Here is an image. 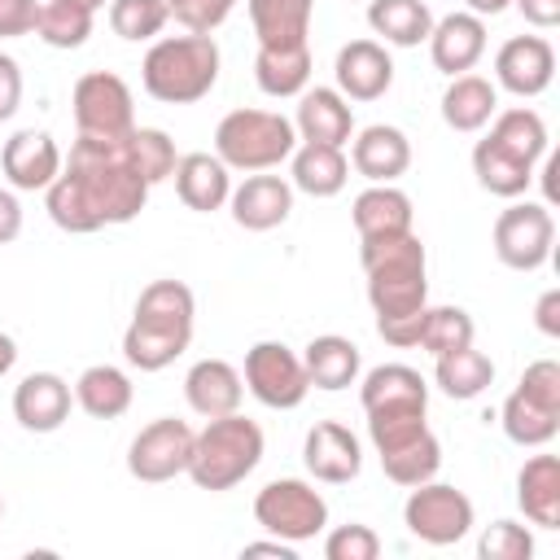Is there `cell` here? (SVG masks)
I'll use <instances>...</instances> for the list:
<instances>
[{
  "label": "cell",
  "instance_id": "39",
  "mask_svg": "<svg viewBox=\"0 0 560 560\" xmlns=\"http://www.w3.org/2000/svg\"><path fill=\"white\" fill-rule=\"evenodd\" d=\"M472 337H477V324H472V315L464 306H424V324H420V341L416 346L438 359V354L472 346Z\"/></svg>",
  "mask_w": 560,
  "mask_h": 560
},
{
  "label": "cell",
  "instance_id": "20",
  "mask_svg": "<svg viewBox=\"0 0 560 560\" xmlns=\"http://www.w3.org/2000/svg\"><path fill=\"white\" fill-rule=\"evenodd\" d=\"M293 131L306 144H337L346 149L354 136V109L337 88H306L298 96V114H293Z\"/></svg>",
  "mask_w": 560,
  "mask_h": 560
},
{
  "label": "cell",
  "instance_id": "12",
  "mask_svg": "<svg viewBox=\"0 0 560 560\" xmlns=\"http://www.w3.org/2000/svg\"><path fill=\"white\" fill-rule=\"evenodd\" d=\"M192 429L175 416H158L149 420L131 446H127V472L144 486H162L179 472H188V459H192Z\"/></svg>",
  "mask_w": 560,
  "mask_h": 560
},
{
  "label": "cell",
  "instance_id": "34",
  "mask_svg": "<svg viewBox=\"0 0 560 560\" xmlns=\"http://www.w3.org/2000/svg\"><path fill=\"white\" fill-rule=\"evenodd\" d=\"M534 171H538V166H529V162L512 158V153H508V149H499L490 136H481V140H477V149H472V175H477V184H481L490 197H503V201L525 197V188L538 179Z\"/></svg>",
  "mask_w": 560,
  "mask_h": 560
},
{
  "label": "cell",
  "instance_id": "45",
  "mask_svg": "<svg viewBox=\"0 0 560 560\" xmlns=\"http://www.w3.org/2000/svg\"><path fill=\"white\" fill-rule=\"evenodd\" d=\"M232 9H236V0H166V13L192 35H214Z\"/></svg>",
  "mask_w": 560,
  "mask_h": 560
},
{
  "label": "cell",
  "instance_id": "15",
  "mask_svg": "<svg viewBox=\"0 0 560 560\" xmlns=\"http://www.w3.org/2000/svg\"><path fill=\"white\" fill-rule=\"evenodd\" d=\"M332 79L346 101H381L394 88V57L381 39H350L337 48Z\"/></svg>",
  "mask_w": 560,
  "mask_h": 560
},
{
  "label": "cell",
  "instance_id": "1",
  "mask_svg": "<svg viewBox=\"0 0 560 560\" xmlns=\"http://www.w3.org/2000/svg\"><path fill=\"white\" fill-rule=\"evenodd\" d=\"M144 201H149V179L136 171L127 153V136L118 140L79 136L70 144V158L61 162V175L44 188L48 219L74 236L131 223L144 210Z\"/></svg>",
  "mask_w": 560,
  "mask_h": 560
},
{
  "label": "cell",
  "instance_id": "10",
  "mask_svg": "<svg viewBox=\"0 0 560 560\" xmlns=\"http://www.w3.org/2000/svg\"><path fill=\"white\" fill-rule=\"evenodd\" d=\"M245 389L271 407V411H293L306 402L311 394V381H306V368H302V354L289 350L284 341H254L245 350V372H241Z\"/></svg>",
  "mask_w": 560,
  "mask_h": 560
},
{
  "label": "cell",
  "instance_id": "32",
  "mask_svg": "<svg viewBox=\"0 0 560 560\" xmlns=\"http://www.w3.org/2000/svg\"><path fill=\"white\" fill-rule=\"evenodd\" d=\"M131 398H136L131 376H127L122 368H114V363H92V368H83L79 381H74V402H79L92 420H118V416H127Z\"/></svg>",
  "mask_w": 560,
  "mask_h": 560
},
{
  "label": "cell",
  "instance_id": "38",
  "mask_svg": "<svg viewBox=\"0 0 560 560\" xmlns=\"http://www.w3.org/2000/svg\"><path fill=\"white\" fill-rule=\"evenodd\" d=\"M376 455H381L385 477L394 486H402V490H411L420 481H433L438 468H442V442L433 438V429H420L416 438H407V442H398L389 451H376Z\"/></svg>",
  "mask_w": 560,
  "mask_h": 560
},
{
  "label": "cell",
  "instance_id": "41",
  "mask_svg": "<svg viewBox=\"0 0 560 560\" xmlns=\"http://www.w3.org/2000/svg\"><path fill=\"white\" fill-rule=\"evenodd\" d=\"M127 153H131L136 171L149 179V188L162 184V179H171L175 175V162H179L175 140L162 127H131L127 131Z\"/></svg>",
  "mask_w": 560,
  "mask_h": 560
},
{
  "label": "cell",
  "instance_id": "43",
  "mask_svg": "<svg viewBox=\"0 0 560 560\" xmlns=\"http://www.w3.org/2000/svg\"><path fill=\"white\" fill-rule=\"evenodd\" d=\"M481 560H529L534 556V534L521 521H494L477 538Z\"/></svg>",
  "mask_w": 560,
  "mask_h": 560
},
{
  "label": "cell",
  "instance_id": "11",
  "mask_svg": "<svg viewBox=\"0 0 560 560\" xmlns=\"http://www.w3.org/2000/svg\"><path fill=\"white\" fill-rule=\"evenodd\" d=\"M490 241H494V254H499L503 267L538 271L551 258V245H556L551 206H542V201H512L508 210H499Z\"/></svg>",
  "mask_w": 560,
  "mask_h": 560
},
{
  "label": "cell",
  "instance_id": "29",
  "mask_svg": "<svg viewBox=\"0 0 560 560\" xmlns=\"http://www.w3.org/2000/svg\"><path fill=\"white\" fill-rule=\"evenodd\" d=\"M494 109H499V88L490 79L472 74V70L468 74H455L446 83V92H442V122L451 131L472 136V131H481L494 118Z\"/></svg>",
  "mask_w": 560,
  "mask_h": 560
},
{
  "label": "cell",
  "instance_id": "31",
  "mask_svg": "<svg viewBox=\"0 0 560 560\" xmlns=\"http://www.w3.org/2000/svg\"><path fill=\"white\" fill-rule=\"evenodd\" d=\"M315 18V0H249V26L258 48H293L306 44Z\"/></svg>",
  "mask_w": 560,
  "mask_h": 560
},
{
  "label": "cell",
  "instance_id": "19",
  "mask_svg": "<svg viewBox=\"0 0 560 560\" xmlns=\"http://www.w3.org/2000/svg\"><path fill=\"white\" fill-rule=\"evenodd\" d=\"M429 57H433V66L442 70V74H468L481 57H486V18H477V13H446V18H438L433 22V31H429Z\"/></svg>",
  "mask_w": 560,
  "mask_h": 560
},
{
  "label": "cell",
  "instance_id": "42",
  "mask_svg": "<svg viewBox=\"0 0 560 560\" xmlns=\"http://www.w3.org/2000/svg\"><path fill=\"white\" fill-rule=\"evenodd\" d=\"M171 22L166 0H109V26L127 44H149Z\"/></svg>",
  "mask_w": 560,
  "mask_h": 560
},
{
  "label": "cell",
  "instance_id": "55",
  "mask_svg": "<svg viewBox=\"0 0 560 560\" xmlns=\"http://www.w3.org/2000/svg\"><path fill=\"white\" fill-rule=\"evenodd\" d=\"M0 516H4V499H0Z\"/></svg>",
  "mask_w": 560,
  "mask_h": 560
},
{
  "label": "cell",
  "instance_id": "22",
  "mask_svg": "<svg viewBox=\"0 0 560 560\" xmlns=\"http://www.w3.org/2000/svg\"><path fill=\"white\" fill-rule=\"evenodd\" d=\"M184 398L201 420H214V416L241 411L245 381L228 359H197L184 376Z\"/></svg>",
  "mask_w": 560,
  "mask_h": 560
},
{
  "label": "cell",
  "instance_id": "4",
  "mask_svg": "<svg viewBox=\"0 0 560 560\" xmlns=\"http://www.w3.org/2000/svg\"><path fill=\"white\" fill-rule=\"evenodd\" d=\"M223 52L214 35H158L140 61V83L162 105H192L214 92Z\"/></svg>",
  "mask_w": 560,
  "mask_h": 560
},
{
  "label": "cell",
  "instance_id": "24",
  "mask_svg": "<svg viewBox=\"0 0 560 560\" xmlns=\"http://www.w3.org/2000/svg\"><path fill=\"white\" fill-rule=\"evenodd\" d=\"M359 402L368 411H398V407H420L429 411V385L416 368L407 363H381L372 372H359Z\"/></svg>",
  "mask_w": 560,
  "mask_h": 560
},
{
  "label": "cell",
  "instance_id": "35",
  "mask_svg": "<svg viewBox=\"0 0 560 560\" xmlns=\"http://www.w3.org/2000/svg\"><path fill=\"white\" fill-rule=\"evenodd\" d=\"M254 83L284 101V96H302L311 88V44H293V48H258L254 57Z\"/></svg>",
  "mask_w": 560,
  "mask_h": 560
},
{
  "label": "cell",
  "instance_id": "51",
  "mask_svg": "<svg viewBox=\"0 0 560 560\" xmlns=\"http://www.w3.org/2000/svg\"><path fill=\"white\" fill-rule=\"evenodd\" d=\"M241 556H280V560H298V547L271 534L267 542H245V547H241Z\"/></svg>",
  "mask_w": 560,
  "mask_h": 560
},
{
  "label": "cell",
  "instance_id": "26",
  "mask_svg": "<svg viewBox=\"0 0 560 560\" xmlns=\"http://www.w3.org/2000/svg\"><path fill=\"white\" fill-rule=\"evenodd\" d=\"M302 368H306L311 389H328V394H337V389H350V385L359 381V372H363V354H359V346H354L350 337H341V332H319V337L306 341V350H302Z\"/></svg>",
  "mask_w": 560,
  "mask_h": 560
},
{
  "label": "cell",
  "instance_id": "27",
  "mask_svg": "<svg viewBox=\"0 0 560 560\" xmlns=\"http://www.w3.org/2000/svg\"><path fill=\"white\" fill-rule=\"evenodd\" d=\"M516 508L538 529H560V455H529L516 472Z\"/></svg>",
  "mask_w": 560,
  "mask_h": 560
},
{
  "label": "cell",
  "instance_id": "16",
  "mask_svg": "<svg viewBox=\"0 0 560 560\" xmlns=\"http://www.w3.org/2000/svg\"><path fill=\"white\" fill-rule=\"evenodd\" d=\"M302 464L315 481L324 486H346L363 472V442L337 424V420H319L306 429V442H302Z\"/></svg>",
  "mask_w": 560,
  "mask_h": 560
},
{
  "label": "cell",
  "instance_id": "7",
  "mask_svg": "<svg viewBox=\"0 0 560 560\" xmlns=\"http://www.w3.org/2000/svg\"><path fill=\"white\" fill-rule=\"evenodd\" d=\"M254 521L284 538V542H311L328 529V503L324 494L302 477H276L254 494Z\"/></svg>",
  "mask_w": 560,
  "mask_h": 560
},
{
  "label": "cell",
  "instance_id": "44",
  "mask_svg": "<svg viewBox=\"0 0 560 560\" xmlns=\"http://www.w3.org/2000/svg\"><path fill=\"white\" fill-rule=\"evenodd\" d=\"M376 556H381V534L363 521L324 534V560H376Z\"/></svg>",
  "mask_w": 560,
  "mask_h": 560
},
{
  "label": "cell",
  "instance_id": "21",
  "mask_svg": "<svg viewBox=\"0 0 560 560\" xmlns=\"http://www.w3.org/2000/svg\"><path fill=\"white\" fill-rule=\"evenodd\" d=\"M350 166L368 184H394L411 166V140L389 122H372L350 136Z\"/></svg>",
  "mask_w": 560,
  "mask_h": 560
},
{
  "label": "cell",
  "instance_id": "8",
  "mask_svg": "<svg viewBox=\"0 0 560 560\" xmlns=\"http://www.w3.org/2000/svg\"><path fill=\"white\" fill-rule=\"evenodd\" d=\"M402 525L411 538H420L429 547H455L459 538L472 534L477 508L459 486H446L433 477V481L411 486V494L402 503Z\"/></svg>",
  "mask_w": 560,
  "mask_h": 560
},
{
  "label": "cell",
  "instance_id": "37",
  "mask_svg": "<svg viewBox=\"0 0 560 560\" xmlns=\"http://www.w3.org/2000/svg\"><path fill=\"white\" fill-rule=\"evenodd\" d=\"M433 385H438L446 398L468 402V398H477V394H486V389L494 385V363H490V354H481L477 346L438 354V359H433Z\"/></svg>",
  "mask_w": 560,
  "mask_h": 560
},
{
  "label": "cell",
  "instance_id": "49",
  "mask_svg": "<svg viewBox=\"0 0 560 560\" xmlns=\"http://www.w3.org/2000/svg\"><path fill=\"white\" fill-rule=\"evenodd\" d=\"M534 324H538L542 337H560V289H547L534 302Z\"/></svg>",
  "mask_w": 560,
  "mask_h": 560
},
{
  "label": "cell",
  "instance_id": "48",
  "mask_svg": "<svg viewBox=\"0 0 560 560\" xmlns=\"http://www.w3.org/2000/svg\"><path fill=\"white\" fill-rule=\"evenodd\" d=\"M512 4H516V13H521L529 26H538V31L560 26V0H512Z\"/></svg>",
  "mask_w": 560,
  "mask_h": 560
},
{
  "label": "cell",
  "instance_id": "52",
  "mask_svg": "<svg viewBox=\"0 0 560 560\" xmlns=\"http://www.w3.org/2000/svg\"><path fill=\"white\" fill-rule=\"evenodd\" d=\"M13 363H18V341L9 332H0V376H9Z\"/></svg>",
  "mask_w": 560,
  "mask_h": 560
},
{
  "label": "cell",
  "instance_id": "17",
  "mask_svg": "<svg viewBox=\"0 0 560 560\" xmlns=\"http://www.w3.org/2000/svg\"><path fill=\"white\" fill-rule=\"evenodd\" d=\"M228 210H232L236 228H245V232H271V228H280L293 214V184L284 175L254 171L241 184H232Z\"/></svg>",
  "mask_w": 560,
  "mask_h": 560
},
{
  "label": "cell",
  "instance_id": "13",
  "mask_svg": "<svg viewBox=\"0 0 560 560\" xmlns=\"http://www.w3.org/2000/svg\"><path fill=\"white\" fill-rule=\"evenodd\" d=\"M556 79V48L547 35H512L494 52V88L529 101L542 96Z\"/></svg>",
  "mask_w": 560,
  "mask_h": 560
},
{
  "label": "cell",
  "instance_id": "36",
  "mask_svg": "<svg viewBox=\"0 0 560 560\" xmlns=\"http://www.w3.org/2000/svg\"><path fill=\"white\" fill-rule=\"evenodd\" d=\"M486 127H490L486 136H490L499 149H508L512 158H521V162H529V166L542 162V153H547V122H542L538 109H529V105L494 109V118H490Z\"/></svg>",
  "mask_w": 560,
  "mask_h": 560
},
{
  "label": "cell",
  "instance_id": "30",
  "mask_svg": "<svg viewBox=\"0 0 560 560\" xmlns=\"http://www.w3.org/2000/svg\"><path fill=\"white\" fill-rule=\"evenodd\" d=\"M499 424L516 446H547L560 433V407L516 385L499 407Z\"/></svg>",
  "mask_w": 560,
  "mask_h": 560
},
{
  "label": "cell",
  "instance_id": "9",
  "mask_svg": "<svg viewBox=\"0 0 560 560\" xmlns=\"http://www.w3.org/2000/svg\"><path fill=\"white\" fill-rule=\"evenodd\" d=\"M70 109H74V127L79 136H101V140H118L136 127V96L127 88L122 74L114 70H88L74 79L70 92Z\"/></svg>",
  "mask_w": 560,
  "mask_h": 560
},
{
  "label": "cell",
  "instance_id": "14",
  "mask_svg": "<svg viewBox=\"0 0 560 560\" xmlns=\"http://www.w3.org/2000/svg\"><path fill=\"white\" fill-rule=\"evenodd\" d=\"M61 162H66L61 144L48 131H35V127L13 131L0 149V171H4L13 192H44L61 175Z\"/></svg>",
  "mask_w": 560,
  "mask_h": 560
},
{
  "label": "cell",
  "instance_id": "33",
  "mask_svg": "<svg viewBox=\"0 0 560 560\" xmlns=\"http://www.w3.org/2000/svg\"><path fill=\"white\" fill-rule=\"evenodd\" d=\"M368 26L381 44L416 48L433 31V9L424 0H368Z\"/></svg>",
  "mask_w": 560,
  "mask_h": 560
},
{
  "label": "cell",
  "instance_id": "6",
  "mask_svg": "<svg viewBox=\"0 0 560 560\" xmlns=\"http://www.w3.org/2000/svg\"><path fill=\"white\" fill-rule=\"evenodd\" d=\"M298 149L293 118L276 109H232L214 127V158L228 171H276Z\"/></svg>",
  "mask_w": 560,
  "mask_h": 560
},
{
  "label": "cell",
  "instance_id": "23",
  "mask_svg": "<svg viewBox=\"0 0 560 560\" xmlns=\"http://www.w3.org/2000/svg\"><path fill=\"white\" fill-rule=\"evenodd\" d=\"M350 219H354V232L359 241H381V236H402V232H416V210H411V197L394 184H368L354 206H350Z\"/></svg>",
  "mask_w": 560,
  "mask_h": 560
},
{
  "label": "cell",
  "instance_id": "46",
  "mask_svg": "<svg viewBox=\"0 0 560 560\" xmlns=\"http://www.w3.org/2000/svg\"><path fill=\"white\" fill-rule=\"evenodd\" d=\"M39 0H0V39H22L35 35Z\"/></svg>",
  "mask_w": 560,
  "mask_h": 560
},
{
  "label": "cell",
  "instance_id": "3",
  "mask_svg": "<svg viewBox=\"0 0 560 560\" xmlns=\"http://www.w3.org/2000/svg\"><path fill=\"white\" fill-rule=\"evenodd\" d=\"M197 328V298L184 280H153L140 289L131 324L122 332V359L140 372L171 368L188 346Z\"/></svg>",
  "mask_w": 560,
  "mask_h": 560
},
{
  "label": "cell",
  "instance_id": "54",
  "mask_svg": "<svg viewBox=\"0 0 560 560\" xmlns=\"http://www.w3.org/2000/svg\"><path fill=\"white\" fill-rule=\"evenodd\" d=\"M66 4H79V9H88V13H96V9H105L109 0H66Z\"/></svg>",
  "mask_w": 560,
  "mask_h": 560
},
{
  "label": "cell",
  "instance_id": "5",
  "mask_svg": "<svg viewBox=\"0 0 560 560\" xmlns=\"http://www.w3.org/2000/svg\"><path fill=\"white\" fill-rule=\"evenodd\" d=\"M262 451H267V438L249 416H241V411L214 416L192 438L188 477H192L197 490H210V494L232 490L262 464Z\"/></svg>",
  "mask_w": 560,
  "mask_h": 560
},
{
  "label": "cell",
  "instance_id": "50",
  "mask_svg": "<svg viewBox=\"0 0 560 560\" xmlns=\"http://www.w3.org/2000/svg\"><path fill=\"white\" fill-rule=\"evenodd\" d=\"M18 232H22V201L13 188H0V245L18 241Z\"/></svg>",
  "mask_w": 560,
  "mask_h": 560
},
{
  "label": "cell",
  "instance_id": "25",
  "mask_svg": "<svg viewBox=\"0 0 560 560\" xmlns=\"http://www.w3.org/2000/svg\"><path fill=\"white\" fill-rule=\"evenodd\" d=\"M175 192L188 210L197 214H210V210H223L228 197H232V171L214 158V153H179L175 162Z\"/></svg>",
  "mask_w": 560,
  "mask_h": 560
},
{
  "label": "cell",
  "instance_id": "2",
  "mask_svg": "<svg viewBox=\"0 0 560 560\" xmlns=\"http://www.w3.org/2000/svg\"><path fill=\"white\" fill-rule=\"evenodd\" d=\"M359 262L368 276V302L376 315V332L394 350H411L420 341L424 306H429V254L416 232L359 241Z\"/></svg>",
  "mask_w": 560,
  "mask_h": 560
},
{
  "label": "cell",
  "instance_id": "18",
  "mask_svg": "<svg viewBox=\"0 0 560 560\" xmlns=\"http://www.w3.org/2000/svg\"><path fill=\"white\" fill-rule=\"evenodd\" d=\"M70 402H74V389H70L66 376H57V372H31L13 389V420L26 433H57L70 420Z\"/></svg>",
  "mask_w": 560,
  "mask_h": 560
},
{
  "label": "cell",
  "instance_id": "40",
  "mask_svg": "<svg viewBox=\"0 0 560 560\" xmlns=\"http://www.w3.org/2000/svg\"><path fill=\"white\" fill-rule=\"evenodd\" d=\"M92 18H96V13L79 9V4H66V0H39L35 35H39L48 48H83L88 35H92Z\"/></svg>",
  "mask_w": 560,
  "mask_h": 560
},
{
  "label": "cell",
  "instance_id": "28",
  "mask_svg": "<svg viewBox=\"0 0 560 560\" xmlns=\"http://www.w3.org/2000/svg\"><path fill=\"white\" fill-rule=\"evenodd\" d=\"M350 179V158L337 144H306L298 140V149L289 153V184L293 192L306 197H337Z\"/></svg>",
  "mask_w": 560,
  "mask_h": 560
},
{
  "label": "cell",
  "instance_id": "53",
  "mask_svg": "<svg viewBox=\"0 0 560 560\" xmlns=\"http://www.w3.org/2000/svg\"><path fill=\"white\" fill-rule=\"evenodd\" d=\"M468 4V13H477V18H494V13H503L512 0H464Z\"/></svg>",
  "mask_w": 560,
  "mask_h": 560
},
{
  "label": "cell",
  "instance_id": "47",
  "mask_svg": "<svg viewBox=\"0 0 560 560\" xmlns=\"http://www.w3.org/2000/svg\"><path fill=\"white\" fill-rule=\"evenodd\" d=\"M18 105H22V66L9 52H0V122H9Z\"/></svg>",
  "mask_w": 560,
  "mask_h": 560
}]
</instances>
